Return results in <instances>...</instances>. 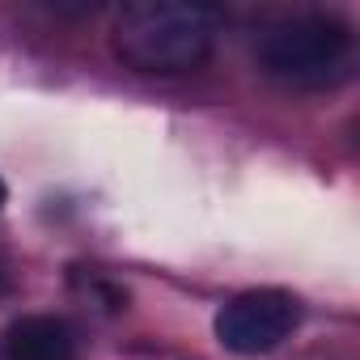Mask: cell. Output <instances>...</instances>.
<instances>
[{
    "instance_id": "277c9868",
    "label": "cell",
    "mask_w": 360,
    "mask_h": 360,
    "mask_svg": "<svg viewBox=\"0 0 360 360\" xmlns=\"http://www.w3.org/2000/svg\"><path fill=\"white\" fill-rule=\"evenodd\" d=\"M72 356H77V343L68 322L60 318L34 314L5 330V360H72Z\"/></svg>"
},
{
    "instance_id": "6da1fadb",
    "label": "cell",
    "mask_w": 360,
    "mask_h": 360,
    "mask_svg": "<svg viewBox=\"0 0 360 360\" xmlns=\"http://www.w3.org/2000/svg\"><path fill=\"white\" fill-rule=\"evenodd\" d=\"M217 13L204 5H174V0H140L115 18L110 43L115 56L136 72L178 77L195 72L217 47Z\"/></svg>"
},
{
    "instance_id": "3957f363",
    "label": "cell",
    "mask_w": 360,
    "mask_h": 360,
    "mask_svg": "<svg viewBox=\"0 0 360 360\" xmlns=\"http://www.w3.org/2000/svg\"><path fill=\"white\" fill-rule=\"evenodd\" d=\"M297 301L280 288H250L221 305L217 314V339L233 356H267L297 330Z\"/></svg>"
},
{
    "instance_id": "7a4b0ae2",
    "label": "cell",
    "mask_w": 360,
    "mask_h": 360,
    "mask_svg": "<svg viewBox=\"0 0 360 360\" xmlns=\"http://www.w3.org/2000/svg\"><path fill=\"white\" fill-rule=\"evenodd\" d=\"M259 68L292 89H330L356 68V34L330 13H297L271 22L255 43Z\"/></svg>"
},
{
    "instance_id": "5b68a950",
    "label": "cell",
    "mask_w": 360,
    "mask_h": 360,
    "mask_svg": "<svg viewBox=\"0 0 360 360\" xmlns=\"http://www.w3.org/2000/svg\"><path fill=\"white\" fill-rule=\"evenodd\" d=\"M5 195H9V191H5V183H0V208H5Z\"/></svg>"
}]
</instances>
